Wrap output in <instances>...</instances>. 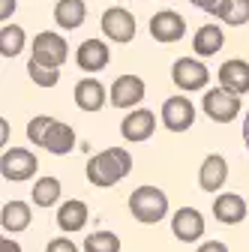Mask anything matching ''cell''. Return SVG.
I'll use <instances>...</instances> for the list:
<instances>
[{
	"mask_svg": "<svg viewBox=\"0 0 249 252\" xmlns=\"http://www.w3.org/2000/svg\"><path fill=\"white\" fill-rule=\"evenodd\" d=\"M75 105L81 111H99L105 105V87L96 78H84L75 84Z\"/></svg>",
	"mask_w": 249,
	"mask_h": 252,
	"instance_id": "obj_18",
	"label": "cell"
},
{
	"mask_svg": "<svg viewBox=\"0 0 249 252\" xmlns=\"http://www.w3.org/2000/svg\"><path fill=\"white\" fill-rule=\"evenodd\" d=\"M183 33H186V21H183V15H177L171 9L156 12L150 18V36L156 42H177V39H183Z\"/></svg>",
	"mask_w": 249,
	"mask_h": 252,
	"instance_id": "obj_9",
	"label": "cell"
},
{
	"mask_svg": "<svg viewBox=\"0 0 249 252\" xmlns=\"http://www.w3.org/2000/svg\"><path fill=\"white\" fill-rule=\"evenodd\" d=\"M21 51H24V30L18 24H3V30H0V54L9 60V57H18Z\"/></svg>",
	"mask_w": 249,
	"mask_h": 252,
	"instance_id": "obj_24",
	"label": "cell"
},
{
	"mask_svg": "<svg viewBox=\"0 0 249 252\" xmlns=\"http://www.w3.org/2000/svg\"><path fill=\"white\" fill-rule=\"evenodd\" d=\"M156 129V114L147 111V108H138V111H129L120 123V135L126 141H147Z\"/></svg>",
	"mask_w": 249,
	"mask_h": 252,
	"instance_id": "obj_10",
	"label": "cell"
},
{
	"mask_svg": "<svg viewBox=\"0 0 249 252\" xmlns=\"http://www.w3.org/2000/svg\"><path fill=\"white\" fill-rule=\"evenodd\" d=\"M84 252H120V237L111 231H93L84 237Z\"/></svg>",
	"mask_w": 249,
	"mask_h": 252,
	"instance_id": "obj_26",
	"label": "cell"
},
{
	"mask_svg": "<svg viewBox=\"0 0 249 252\" xmlns=\"http://www.w3.org/2000/svg\"><path fill=\"white\" fill-rule=\"evenodd\" d=\"M27 75L36 81V87H54L57 78H60V69H54V66H42V63L30 60V63H27Z\"/></svg>",
	"mask_w": 249,
	"mask_h": 252,
	"instance_id": "obj_27",
	"label": "cell"
},
{
	"mask_svg": "<svg viewBox=\"0 0 249 252\" xmlns=\"http://www.w3.org/2000/svg\"><path fill=\"white\" fill-rule=\"evenodd\" d=\"M51 123H54V117H48V114L33 117V120L27 123V138L33 141L36 147H42V141H45V135H48V129H51Z\"/></svg>",
	"mask_w": 249,
	"mask_h": 252,
	"instance_id": "obj_28",
	"label": "cell"
},
{
	"mask_svg": "<svg viewBox=\"0 0 249 252\" xmlns=\"http://www.w3.org/2000/svg\"><path fill=\"white\" fill-rule=\"evenodd\" d=\"M75 60H78V66L84 72H99V69L108 66L111 54H108V45L102 39H84L81 48H78V54H75Z\"/></svg>",
	"mask_w": 249,
	"mask_h": 252,
	"instance_id": "obj_14",
	"label": "cell"
},
{
	"mask_svg": "<svg viewBox=\"0 0 249 252\" xmlns=\"http://www.w3.org/2000/svg\"><path fill=\"white\" fill-rule=\"evenodd\" d=\"M0 252H21V246L12 237H3V240H0Z\"/></svg>",
	"mask_w": 249,
	"mask_h": 252,
	"instance_id": "obj_33",
	"label": "cell"
},
{
	"mask_svg": "<svg viewBox=\"0 0 249 252\" xmlns=\"http://www.w3.org/2000/svg\"><path fill=\"white\" fill-rule=\"evenodd\" d=\"M15 12V0H0V21H9V15Z\"/></svg>",
	"mask_w": 249,
	"mask_h": 252,
	"instance_id": "obj_31",
	"label": "cell"
},
{
	"mask_svg": "<svg viewBox=\"0 0 249 252\" xmlns=\"http://www.w3.org/2000/svg\"><path fill=\"white\" fill-rule=\"evenodd\" d=\"M171 231L183 243H195L204 234V216L195 207H180L174 213V219H171Z\"/></svg>",
	"mask_w": 249,
	"mask_h": 252,
	"instance_id": "obj_11",
	"label": "cell"
},
{
	"mask_svg": "<svg viewBox=\"0 0 249 252\" xmlns=\"http://www.w3.org/2000/svg\"><path fill=\"white\" fill-rule=\"evenodd\" d=\"M171 81L180 90H201L210 81V69H207V63H201L195 57H177L171 66Z\"/></svg>",
	"mask_w": 249,
	"mask_h": 252,
	"instance_id": "obj_5",
	"label": "cell"
},
{
	"mask_svg": "<svg viewBox=\"0 0 249 252\" xmlns=\"http://www.w3.org/2000/svg\"><path fill=\"white\" fill-rule=\"evenodd\" d=\"M60 198V180L57 177H39L33 183V204L36 207H51Z\"/></svg>",
	"mask_w": 249,
	"mask_h": 252,
	"instance_id": "obj_25",
	"label": "cell"
},
{
	"mask_svg": "<svg viewBox=\"0 0 249 252\" xmlns=\"http://www.w3.org/2000/svg\"><path fill=\"white\" fill-rule=\"evenodd\" d=\"M39 168V159L36 153H30L27 147H12V150H3V156H0V174H3V180H30L36 174Z\"/></svg>",
	"mask_w": 249,
	"mask_h": 252,
	"instance_id": "obj_4",
	"label": "cell"
},
{
	"mask_svg": "<svg viewBox=\"0 0 249 252\" xmlns=\"http://www.w3.org/2000/svg\"><path fill=\"white\" fill-rule=\"evenodd\" d=\"M246 213H249V207H246L243 195H237V192H225V195H219L213 201V216L219 219V222H225V225L243 222Z\"/></svg>",
	"mask_w": 249,
	"mask_h": 252,
	"instance_id": "obj_15",
	"label": "cell"
},
{
	"mask_svg": "<svg viewBox=\"0 0 249 252\" xmlns=\"http://www.w3.org/2000/svg\"><path fill=\"white\" fill-rule=\"evenodd\" d=\"M243 141H246V147H249V114H246V120H243Z\"/></svg>",
	"mask_w": 249,
	"mask_h": 252,
	"instance_id": "obj_35",
	"label": "cell"
},
{
	"mask_svg": "<svg viewBox=\"0 0 249 252\" xmlns=\"http://www.w3.org/2000/svg\"><path fill=\"white\" fill-rule=\"evenodd\" d=\"M222 42H225L222 27H219V24H204V27H198V33H195V39H192V48H195V54H201V57H213L216 51L222 48Z\"/></svg>",
	"mask_w": 249,
	"mask_h": 252,
	"instance_id": "obj_20",
	"label": "cell"
},
{
	"mask_svg": "<svg viewBox=\"0 0 249 252\" xmlns=\"http://www.w3.org/2000/svg\"><path fill=\"white\" fill-rule=\"evenodd\" d=\"M84 15H87L84 0H57V6H54V21L63 27V30L81 27L84 24Z\"/></svg>",
	"mask_w": 249,
	"mask_h": 252,
	"instance_id": "obj_19",
	"label": "cell"
},
{
	"mask_svg": "<svg viewBox=\"0 0 249 252\" xmlns=\"http://www.w3.org/2000/svg\"><path fill=\"white\" fill-rule=\"evenodd\" d=\"M162 123L168 132H186L195 123V105L186 96H168L162 102Z\"/></svg>",
	"mask_w": 249,
	"mask_h": 252,
	"instance_id": "obj_7",
	"label": "cell"
},
{
	"mask_svg": "<svg viewBox=\"0 0 249 252\" xmlns=\"http://www.w3.org/2000/svg\"><path fill=\"white\" fill-rule=\"evenodd\" d=\"M87 222V204L72 198V201H63L57 210V225L63 228V231H81Z\"/></svg>",
	"mask_w": 249,
	"mask_h": 252,
	"instance_id": "obj_21",
	"label": "cell"
},
{
	"mask_svg": "<svg viewBox=\"0 0 249 252\" xmlns=\"http://www.w3.org/2000/svg\"><path fill=\"white\" fill-rule=\"evenodd\" d=\"M66 54H69L66 39L60 33H54V30H42V33H36V39H33V54H30V60L42 63V66L60 69L66 63Z\"/></svg>",
	"mask_w": 249,
	"mask_h": 252,
	"instance_id": "obj_3",
	"label": "cell"
},
{
	"mask_svg": "<svg viewBox=\"0 0 249 252\" xmlns=\"http://www.w3.org/2000/svg\"><path fill=\"white\" fill-rule=\"evenodd\" d=\"M225 177H228V162L219 153H210L201 165V171H198V186L204 192H216V189L225 183Z\"/></svg>",
	"mask_w": 249,
	"mask_h": 252,
	"instance_id": "obj_16",
	"label": "cell"
},
{
	"mask_svg": "<svg viewBox=\"0 0 249 252\" xmlns=\"http://www.w3.org/2000/svg\"><path fill=\"white\" fill-rule=\"evenodd\" d=\"M6 138H9V123H6V120H0V141L6 144Z\"/></svg>",
	"mask_w": 249,
	"mask_h": 252,
	"instance_id": "obj_34",
	"label": "cell"
},
{
	"mask_svg": "<svg viewBox=\"0 0 249 252\" xmlns=\"http://www.w3.org/2000/svg\"><path fill=\"white\" fill-rule=\"evenodd\" d=\"M132 171V156L123 147H108L87 162V180L93 186H114Z\"/></svg>",
	"mask_w": 249,
	"mask_h": 252,
	"instance_id": "obj_1",
	"label": "cell"
},
{
	"mask_svg": "<svg viewBox=\"0 0 249 252\" xmlns=\"http://www.w3.org/2000/svg\"><path fill=\"white\" fill-rule=\"evenodd\" d=\"M192 6H198V9H204V12H210V15H216V6H219V0H189Z\"/></svg>",
	"mask_w": 249,
	"mask_h": 252,
	"instance_id": "obj_32",
	"label": "cell"
},
{
	"mask_svg": "<svg viewBox=\"0 0 249 252\" xmlns=\"http://www.w3.org/2000/svg\"><path fill=\"white\" fill-rule=\"evenodd\" d=\"M195 252H228V246L219 243V240H207V243H201Z\"/></svg>",
	"mask_w": 249,
	"mask_h": 252,
	"instance_id": "obj_30",
	"label": "cell"
},
{
	"mask_svg": "<svg viewBox=\"0 0 249 252\" xmlns=\"http://www.w3.org/2000/svg\"><path fill=\"white\" fill-rule=\"evenodd\" d=\"M0 225L3 231H24L30 225V207L24 201H6L0 210Z\"/></svg>",
	"mask_w": 249,
	"mask_h": 252,
	"instance_id": "obj_22",
	"label": "cell"
},
{
	"mask_svg": "<svg viewBox=\"0 0 249 252\" xmlns=\"http://www.w3.org/2000/svg\"><path fill=\"white\" fill-rule=\"evenodd\" d=\"M216 18L225 21L228 27H240L249 21V0H219Z\"/></svg>",
	"mask_w": 249,
	"mask_h": 252,
	"instance_id": "obj_23",
	"label": "cell"
},
{
	"mask_svg": "<svg viewBox=\"0 0 249 252\" xmlns=\"http://www.w3.org/2000/svg\"><path fill=\"white\" fill-rule=\"evenodd\" d=\"M219 87H225L228 93H249V63L246 60H225L219 66Z\"/></svg>",
	"mask_w": 249,
	"mask_h": 252,
	"instance_id": "obj_13",
	"label": "cell"
},
{
	"mask_svg": "<svg viewBox=\"0 0 249 252\" xmlns=\"http://www.w3.org/2000/svg\"><path fill=\"white\" fill-rule=\"evenodd\" d=\"M129 210H132V216L138 219V222L153 225V222H159V219H165L168 198H165L162 189H156V186H138L135 192L129 195Z\"/></svg>",
	"mask_w": 249,
	"mask_h": 252,
	"instance_id": "obj_2",
	"label": "cell"
},
{
	"mask_svg": "<svg viewBox=\"0 0 249 252\" xmlns=\"http://www.w3.org/2000/svg\"><path fill=\"white\" fill-rule=\"evenodd\" d=\"M102 33L108 39H114V42H129V39H135V18H132V12L120 9V6L105 9L102 12Z\"/></svg>",
	"mask_w": 249,
	"mask_h": 252,
	"instance_id": "obj_8",
	"label": "cell"
},
{
	"mask_svg": "<svg viewBox=\"0 0 249 252\" xmlns=\"http://www.w3.org/2000/svg\"><path fill=\"white\" fill-rule=\"evenodd\" d=\"M42 147L48 153H54V156H63V153L75 150V129H72L69 123L54 120L51 129H48V135H45V141H42Z\"/></svg>",
	"mask_w": 249,
	"mask_h": 252,
	"instance_id": "obj_17",
	"label": "cell"
},
{
	"mask_svg": "<svg viewBox=\"0 0 249 252\" xmlns=\"http://www.w3.org/2000/svg\"><path fill=\"white\" fill-rule=\"evenodd\" d=\"M144 99V81L138 75H120L111 84V105L114 108H132Z\"/></svg>",
	"mask_w": 249,
	"mask_h": 252,
	"instance_id": "obj_12",
	"label": "cell"
},
{
	"mask_svg": "<svg viewBox=\"0 0 249 252\" xmlns=\"http://www.w3.org/2000/svg\"><path fill=\"white\" fill-rule=\"evenodd\" d=\"M45 252H78V246H75L69 237H54V240L45 246Z\"/></svg>",
	"mask_w": 249,
	"mask_h": 252,
	"instance_id": "obj_29",
	"label": "cell"
},
{
	"mask_svg": "<svg viewBox=\"0 0 249 252\" xmlns=\"http://www.w3.org/2000/svg\"><path fill=\"white\" fill-rule=\"evenodd\" d=\"M204 114L216 123H231L240 114V96L228 93L225 87H213L204 93Z\"/></svg>",
	"mask_w": 249,
	"mask_h": 252,
	"instance_id": "obj_6",
	"label": "cell"
}]
</instances>
